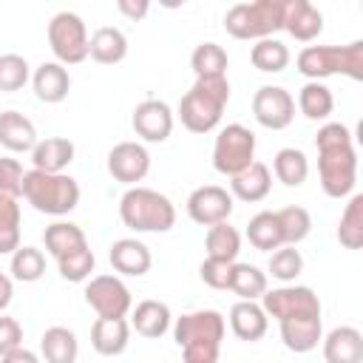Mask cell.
I'll list each match as a JSON object with an SVG mask.
<instances>
[{
	"instance_id": "cell-1",
	"label": "cell",
	"mask_w": 363,
	"mask_h": 363,
	"mask_svg": "<svg viewBox=\"0 0 363 363\" xmlns=\"http://www.w3.org/2000/svg\"><path fill=\"white\" fill-rule=\"evenodd\" d=\"M318 176L329 199H346L357 182V153L352 130L340 122H326L315 133Z\"/></svg>"
},
{
	"instance_id": "cell-2",
	"label": "cell",
	"mask_w": 363,
	"mask_h": 363,
	"mask_svg": "<svg viewBox=\"0 0 363 363\" xmlns=\"http://www.w3.org/2000/svg\"><path fill=\"white\" fill-rule=\"evenodd\" d=\"M227 323L216 309H196L173 323V340L182 349V363H218Z\"/></svg>"
},
{
	"instance_id": "cell-3",
	"label": "cell",
	"mask_w": 363,
	"mask_h": 363,
	"mask_svg": "<svg viewBox=\"0 0 363 363\" xmlns=\"http://www.w3.org/2000/svg\"><path fill=\"white\" fill-rule=\"evenodd\" d=\"M227 102H230L227 77L196 79L193 88L179 99V119L190 133H210L218 128Z\"/></svg>"
},
{
	"instance_id": "cell-4",
	"label": "cell",
	"mask_w": 363,
	"mask_h": 363,
	"mask_svg": "<svg viewBox=\"0 0 363 363\" xmlns=\"http://www.w3.org/2000/svg\"><path fill=\"white\" fill-rule=\"evenodd\" d=\"M295 65L312 82H320L335 74H343L360 82L363 79V40H354L349 45H306L298 54Z\"/></svg>"
},
{
	"instance_id": "cell-5",
	"label": "cell",
	"mask_w": 363,
	"mask_h": 363,
	"mask_svg": "<svg viewBox=\"0 0 363 363\" xmlns=\"http://www.w3.org/2000/svg\"><path fill=\"white\" fill-rule=\"evenodd\" d=\"M119 218L136 233H167L176 224V207L164 193L136 184L122 193Z\"/></svg>"
},
{
	"instance_id": "cell-6",
	"label": "cell",
	"mask_w": 363,
	"mask_h": 363,
	"mask_svg": "<svg viewBox=\"0 0 363 363\" xmlns=\"http://www.w3.org/2000/svg\"><path fill=\"white\" fill-rule=\"evenodd\" d=\"M23 199L45 216H68L79 204V184L68 173H43L26 170L23 176Z\"/></svg>"
},
{
	"instance_id": "cell-7",
	"label": "cell",
	"mask_w": 363,
	"mask_h": 363,
	"mask_svg": "<svg viewBox=\"0 0 363 363\" xmlns=\"http://www.w3.org/2000/svg\"><path fill=\"white\" fill-rule=\"evenodd\" d=\"M284 6L286 0H252L235 3L224 14V28L235 40H267L284 28Z\"/></svg>"
},
{
	"instance_id": "cell-8",
	"label": "cell",
	"mask_w": 363,
	"mask_h": 363,
	"mask_svg": "<svg viewBox=\"0 0 363 363\" xmlns=\"http://www.w3.org/2000/svg\"><path fill=\"white\" fill-rule=\"evenodd\" d=\"M255 162V133L238 122L218 130L213 142V167L221 176H235Z\"/></svg>"
},
{
	"instance_id": "cell-9",
	"label": "cell",
	"mask_w": 363,
	"mask_h": 363,
	"mask_svg": "<svg viewBox=\"0 0 363 363\" xmlns=\"http://www.w3.org/2000/svg\"><path fill=\"white\" fill-rule=\"evenodd\" d=\"M48 45L60 65H77L88 57V28L79 14L57 11L48 23Z\"/></svg>"
},
{
	"instance_id": "cell-10",
	"label": "cell",
	"mask_w": 363,
	"mask_h": 363,
	"mask_svg": "<svg viewBox=\"0 0 363 363\" xmlns=\"http://www.w3.org/2000/svg\"><path fill=\"white\" fill-rule=\"evenodd\" d=\"M261 306L267 318H275L278 323L286 318L320 315V298L315 295L312 286H301V284H284L278 289H267L261 295Z\"/></svg>"
},
{
	"instance_id": "cell-11",
	"label": "cell",
	"mask_w": 363,
	"mask_h": 363,
	"mask_svg": "<svg viewBox=\"0 0 363 363\" xmlns=\"http://www.w3.org/2000/svg\"><path fill=\"white\" fill-rule=\"evenodd\" d=\"M85 303L99 318H125L133 306L130 289L116 275H96L85 286Z\"/></svg>"
},
{
	"instance_id": "cell-12",
	"label": "cell",
	"mask_w": 363,
	"mask_h": 363,
	"mask_svg": "<svg viewBox=\"0 0 363 363\" xmlns=\"http://www.w3.org/2000/svg\"><path fill=\"white\" fill-rule=\"evenodd\" d=\"M252 116L267 130H284L295 119V99L281 85H261L252 96Z\"/></svg>"
},
{
	"instance_id": "cell-13",
	"label": "cell",
	"mask_w": 363,
	"mask_h": 363,
	"mask_svg": "<svg viewBox=\"0 0 363 363\" xmlns=\"http://www.w3.org/2000/svg\"><path fill=\"white\" fill-rule=\"evenodd\" d=\"M233 201L235 199L230 196V190H224L218 184H204L187 196V216L201 227H213V224H221L230 218V213L235 207Z\"/></svg>"
},
{
	"instance_id": "cell-14",
	"label": "cell",
	"mask_w": 363,
	"mask_h": 363,
	"mask_svg": "<svg viewBox=\"0 0 363 363\" xmlns=\"http://www.w3.org/2000/svg\"><path fill=\"white\" fill-rule=\"evenodd\" d=\"M150 170V153L142 142H119L108 150V173L128 184L136 187V182H142Z\"/></svg>"
},
{
	"instance_id": "cell-15",
	"label": "cell",
	"mask_w": 363,
	"mask_h": 363,
	"mask_svg": "<svg viewBox=\"0 0 363 363\" xmlns=\"http://www.w3.org/2000/svg\"><path fill=\"white\" fill-rule=\"evenodd\" d=\"M130 125H133L139 139L156 145V142H164L173 133V111L164 99H142L133 108Z\"/></svg>"
},
{
	"instance_id": "cell-16",
	"label": "cell",
	"mask_w": 363,
	"mask_h": 363,
	"mask_svg": "<svg viewBox=\"0 0 363 363\" xmlns=\"http://www.w3.org/2000/svg\"><path fill=\"white\" fill-rule=\"evenodd\" d=\"M281 326V340L289 352L295 354H306L312 349H318L320 337H323V320L320 315H301V318H286L278 323Z\"/></svg>"
},
{
	"instance_id": "cell-17",
	"label": "cell",
	"mask_w": 363,
	"mask_h": 363,
	"mask_svg": "<svg viewBox=\"0 0 363 363\" xmlns=\"http://www.w3.org/2000/svg\"><path fill=\"white\" fill-rule=\"evenodd\" d=\"M111 267L119 275H130V278H142L150 267H153V255L147 250V244H142L139 238H119L111 244Z\"/></svg>"
},
{
	"instance_id": "cell-18",
	"label": "cell",
	"mask_w": 363,
	"mask_h": 363,
	"mask_svg": "<svg viewBox=\"0 0 363 363\" xmlns=\"http://www.w3.org/2000/svg\"><path fill=\"white\" fill-rule=\"evenodd\" d=\"M130 343V323L125 318H96L91 326V346L102 357H116Z\"/></svg>"
},
{
	"instance_id": "cell-19",
	"label": "cell",
	"mask_w": 363,
	"mask_h": 363,
	"mask_svg": "<svg viewBox=\"0 0 363 363\" xmlns=\"http://www.w3.org/2000/svg\"><path fill=\"white\" fill-rule=\"evenodd\" d=\"M284 31L301 43H312L323 31V14L309 0H286L284 6Z\"/></svg>"
},
{
	"instance_id": "cell-20",
	"label": "cell",
	"mask_w": 363,
	"mask_h": 363,
	"mask_svg": "<svg viewBox=\"0 0 363 363\" xmlns=\"http://www.w3.org/2000/svg\"><path fill=\"white\" fill-rule=\"evenodd\" d=\"M31 85H34V94H37L40 102L57 105V102H62V99L68 96V91H71V77H68V68L54 60V62H43V65L34 68Z\"/></svg>"
},
{
	"instance_id": "cell-21",
	"label": "cell",
	"mask_w": 363,
	"mask_h": 363,
	"mask_svg": "<svg viewBox=\"0 0 363 363\" xmlns=\"http://www.w3.org/2000/svg\"><path fill=\"white\" fill-rule=\"evenodd\" d=\"M269 187H272V173L264 162H252L250 167H244L230 179V196L247 204L264 201L269 196Z\"/></svg>"
},
{
	"instance_id": "cell-22",
	"label": "cell",
	"mask_w": 363,
	"mask_h": 363,
	"mask_svg": "<svg viewBox=\"0 0 363 363\" xmlns=\"http://www.w3.org/2000/svg\"><path fill=\"white\" fill-rule=\"evenodd\" d=\"M230 329L238 340H247V343H255L267 335L269 329V318L264 312V306L258 301H238L233 303L230 309Z\"/></svg>"
},
{
	"instance_id": "cell-23",
	"label": "cell",
	"mask_w": 363,
	"mask_h": 363,
	"mask_svg": "<svg viewBox=\"0 0 363 363\" xmlns=\"http://www.w3.org/2000/svg\"><path fill=\"white\" fill-rule=\"evenodd\" d=\"M323 340L326 363H363V335L354 326H335Z\"/></svg>"
},
{
	"instance_id": "cell-24",
	"label": "cell",
	"mask_w": 363,
	"mask_h": 363,
	"mask_svg": "<svg viewBox=\"0 0 363 363\" xmlns=\"http://www.w3.org/2000/svg\"><path fill=\"white\" fill-rule=\"evenodd\" d=\"M37 128L28 116L20 111H3L0 113V145L11 153H31L37 145Z\"/></svg>"
},
{
	"instance_id": "cell-25",
	"label": "cell",
	"mask_w": 363,
	"mask_h": 363,
	"mask_svg": "<svg viewBox=\"0 0 363 363\" xmlns=\"http://www.w3.org/2000/svg\"><path fill=\"white\" fill-rule=\"evenodd\" d=\"M74 142L65 139V136H48V139H40L31 150V162H34V170H43V173H65V167L74 162Z\"/></svg>"
},
{
	"instance_id": "cell-26",
	"label": "cell",
	"mask_w": 363,
	"mask_h": 363,
	"mask_svg": "<svg viewBox=\"0 0 363 363\" xmlns=\"http://www.w3.org/2000/svg\"><path fill=\"white\" fill-rule=\"evenodd\" d=\"M88 57L99 65H116L128 57V37L116 26H102L88 37Z\"/></svg>"
},
{
	"instance_id": "cell-27",
	"label": "cell",
	"mask_w": 363,
	"mask_h": 363,
	"mask_svg": "<svg viewBox=\"0 0 363 363\" xmlns=\"http://www.w3.org/2000/svg\"><path fill=\"white\" fill-rule=\"evenodd\" d=\"M170 320H173L170 306L162 303V301H153V298L139 301V303L133 306V315H130V326L136 329V335L150 337V340L162 337V335L170 329Z\"/></svg>"
},
{
	"instance_id": "cell-28",
	"label": "cell",
	"mask_w": 363,
	"mask_h": 363,
	"mask_svg": "<svg viewBox=\"0 0 363 363\" xmlns=\"http://www.w3.org/2000/svg\"><path fill=\"white\" fill-rule=\"evenodd\" d=\"M40 352L45 363H77L79 340L68 326H48L40 337Z\"/></svg>"
},
{
	"instance_id": "cell-29",
	"label": "cell",
	"mask_w": 363,
	"mask_h": 363,
	"mask_svg": "<svg viewBox=\"0 0 363 363\" xmlns=\"http://www.w3.org/2000/svg\"><path fill=\"white\" fill-rule=\"evenodd\" d=\"M247 238L261 252H275L278 247H284V233H281V224H278L275 210L255 213L250 218V224H247Z\"/></svg>"
},
{
	"instance_id": "cell-30",
	"label": "cell",
	"mask_w": 363,
	"mask_h": 363,
	"mask_svg": "<svg viewBox=\"0 0 363 363\" xmlns=\"http://www.w3.org/2000/svg\"><path fill=\"white\" fill-rule=\"evenodd\" d=\"M43 241H45V250L54 255V261L88 244V238H85L82 227H79V224H74V221H54L51 227H45Z\"/></svg>"
},
{
	"instance_id": "cell-31",
	"label": "cell",
	"mask_w": 363,
	"mask_h": 363,
	"mask_svg": "<svg viewBox=\"0 0 363 363\" xmlns=\"http://www.w3.org/2000/svg\"><path fill=\"white\" fill-rule=\"evenodd\" d=\"M272 173L286 187H301L309 176V159L298 147H281L272 159Z\"/></svg>"
},
{
	"instance_id": "cell-32",
	"label": "cell",
	"mask_w": 363,
	"mask_h": 363,
	"mask_svg": "<svg viewBox=\"0 0 363 363\" xmlns=\"http://www.w3.org/2000/svg\"><path fill=\"white\" fill-rule=\"evenodd\" d=\"M227 51L218 43H199L190 54V68L196 74V79H213V77H224L227 74Z\"/></svg>"
},
{
	"instance_id": "cell-33",
	"label": "cell",
	"mask_w": 363,
	"mask_h": 363,
	"mask_svg": "<svg viewBox=\"0 0 363 363\" xmlns=\"http://www.w3.org/2000/svg\"><path fill=\"white\" fill-rule=\"evenodd\" d=\"M204 247H207V258L235 261L238 252H241V233H238L233 224H227V221L213 224V227H207Z\"/></svg>"
},
{
	"instance_id": "cell-34",
	"label": "cell",
	"mask_w": 363,
	"mask_h": 363,
	"mask_svg": "<svg viewBox=\"0 0 363 363\" xmlns=\"http://www.w3.org/2000/svg\"><path fill=\"white\" fill-rule=\"evenodd\" d=\"M298 108H301V113H303L306 119L320 122V119H326V116L335 111V96H332L329 85L309 79V82L301 88V94H298Z\"/></svg>"
},
{
	"instance_id": "cell-35",
	"label": "cell",
	"mask_w": 363,
	"mask_h": 363,
	"mask_svg": "<svg viewBox=\"0 0 363 363\" xmlns=\"http://www.w3.org/2000/svg\"><path fill=\"white\" fill-rule=\"evenodd\" d=\"M337 241L346 250H360L363 247V196L354 193L349 199V204L340 213L337 221Z\"/></svg>"
},
{
	"instance_id": "cell-36",
	"label": "cell",
	"mask_w": 363,
	"mask_h": 363,
	"mask_svg": "<svg viewBox=\"0 0 363 363\" xmlns=\"http://www.w3.org/2000/svg\"><path fill=\"white\" fill-rule=\"evenodd\" d=\"M250 62L264 71V74H281L286 65H289V48L275 40V37H267V40H258L252 48H250Z\"/></svg>"
},
{
	"instance_id": "cell-37",
	"label": "cell",
	"mask_w": 363,
	"mask_h": 363,
	"mask_svg": "<svg viewBox=\"0 0 363 363\" xmlns=\"http://www.w3.org/2000/svg\"><path fill=\"white\" fill-rule=\"evenodd\" d=\"M230 292H235L241 301H258L267 292V272H261L255 264H233Z\"/></svg>"
},
{
	"instance_id": "cell-38",
	"label": "cell",
	"mask_w": 363,
	"mask_h": 363,
	"mask_svg": "<svg viewBox=\"0 0 363 363\" xmlns=\"http://www.w3.org/2000/svg\"><path fill=\"white\" fill-rule=\"evenodd\" d=\"M275 216H278V224H281L286 247H298L309 235V230H312V216L301 204H289L284 210H275Z\"/></svg>"
},
{
	"instance_id": "cell-39",
	"label": "cell",
	"mask_w": 363,
	"mask_h": 363,
	"mask_svg": "<svg viewBox=\"0 0 363 363\" xmlns=\"http://www.w3.org/2000/svg\"><path fill=\"white\" fill-rule=\"evenodd\" d=\"M45 272V255L37 247H17L11 252V278L23 284L40 281Z\"/></svg>"
},
{
	"instance_id": "cell-40",
	"label": "cell",
	"mask_w": 363,
	"mask_h": 363,
	"mask_svg": "<svg viewBox=\"0 0 363 363\" xmlns=\"http://www.w3.org/2000/svg\"><path fill=\"white\" fill-rule=\"evenodd\" d=\"M20 247V204L17 199H0V255H11Z\"/></svg>"
},
{
	"instance_id": "cell-41",
	"label": "cell",
	"mask_w": 363,
	"mask_h": 363,
	"mask_svg": "<svg viewBox=\"0 0 363 363\" xmlns=\"http://www.w3.org/2000/svg\"><path fill=\"white\" fill-rule=\"evenodd\" d=\"M94 264H96V258H94V250H91L88 244L79 247V250H74V252H68V255H62V258H57L60 275H62L65 281H71V284L88 281L91 272H94Z\"/></svg>"
},
{
	"instance_id": "cell-42",
	"label": "cell",
	"mask_w": 363,
	"mask_h": 363,
	"mask_svg": "<svg viewBox=\"0 0 363 363\" xmlns=\"http://www.w3.org/2000/svg\"><path fill=\"white\" fill-rule=\"evenodd\" d=\"M303 272V255L301 250L295 247H278L272 255H269V275L281 284H292L298 275Z\"/></svg>"
},
{
	"instance_id": "cell-43",
	"label": "cell",
	"mask_w": 363,
	"mask_h": 363,
	"mask_svg": "<svg viewBox=\"0 0 363 363\" xmlns=\"http://www.w3.org/2000/svg\"><path fill=\"white\" fill-rule=\"evenodd\" d=\"M31 77L26 57L20 54H0V91H20Z\"/></svg>"
},
{
	"instance_id": "cell-44",
	"label": "cell",
	"mask_w": 363,
	"mask_h": 363,
	"mask_svg": "<svg viewBox=\"0 0 363 363\" xmlns=\"http://www.w3.org/2000/svg\"><path fill=\"white\" fill-rule=\"evenodd\" d=\"M23 164L17 159L0 156V199H20L23 196Z\"/></svg>"
},
{
	"instance_id": "cell-45",
	"label": "cell",
	"mask_w": 363,
	"mask_h": 363,
	"mask_svg": "<svg viewBox=\"0 0 363 363\" xmlns=\"http://www.w3.org/2000/svg\"><path fill=\"white\" fill-rule=\"evenodd\" d=\"M233 264L235 261H218V258H204L199 267L201 281L210 289H230V278H233Z\"/></svg>"
},
{
	"instance_id": "cell-46",
	"label": "cell",
	"mask_w": 363,
	"mask_h": 363,
	"mask_svg": "<svg viewBox=\"0 0 363 363\" xmlns=\"http://www.w3.org/2000/svg\"><path fill=\"white\" fill-rule=\"evenodd\" d=\"M23 346V326L17 318L0 315V357Z\"/></svg>"
},
{
	"instance_id": "cell-47",
	"label": "cell",
	"mask_w": 363,
	"mask_h": 363,
	"mask_svg": "<svg viewBox=\"0 0 363 363\" xmlns=\"http://www.w3.org/2000/svg\"><path fill=\"white\" fill-rule=\"evenodd\" d=\"M116 9L128 17V20H142L147 11H150V3L147 0H116Z\"/></svg>"
},
{
	"instance_id": "cell-48",
	"label": "cell",
	"mask_w": 363,
	"mask_h": 363,
	"mask_svg": "<svg viewBox=\"0 0 363 363\" xmlns=\"http://www.w3.org/2000/svg\"><path fill=\"white\" fill-rule=\"evenodd\" d=\"M0 363H40V357H37L31 349L20 346V349H14V352L3 354V357H0Z\"/></svg>"
},
{
	"instance_id": "cell-49",
	"label": "cell",
	"mask_w": 363,
	"mask_h": 363,
	"mask_svg": "<svg viewBox=\"0 0 363 363\" xmlns=\"http://www.w3.org/2000/svg\"><path fill=\"white\" fill-rule=\"evenodd\" d=\"M11 298H14V284H11V278L6 272H0V315L9 309Z\"/></svg>"
}]
</instances>
